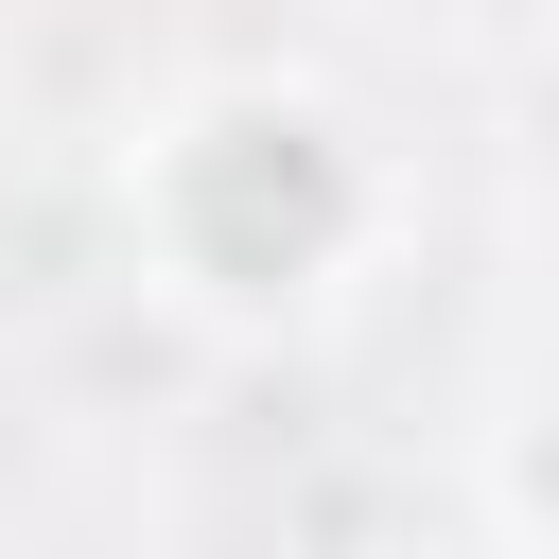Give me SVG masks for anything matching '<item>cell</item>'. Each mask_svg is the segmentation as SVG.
I'll list each match as a JSON object with an SVG mask.
<instances>
[{
  "mask_svg": "<svg viewBox=\"0 0 559 559\" xmlns=\"http://www.w3.org/2000/svg\"><path fill=\"white\" fill-rule=\"evenodd\" d=\"M105 227H122V280L175 332L280 349V332H332L367 297V262L402 245V157L332 70L227 52V70H192L122 122Z\"/></svg>",
  "mask_w": 559,
  "mask_h": 559,
  "instance_id": "6da1fadb",
  "label": "cell"
},
{
  "mask_svg": "<svg viewBox=\"0 0 559 559\" xmlns=\"http://www.w3.org/2000/svg\"><path fill=\"white\" fill-rule=\"evenodd\" d=\"M472 524L489 559H559V367H524L507 419L472 437Z\"/></svg>",
  "mask_w": 559,
  "mask_h": 559,
  "instance_id": "7a4b0ae2",
  "label": "cell"
},
{
  "mask_svg": "<svg viewBox=\"0 0 559 559\" xmlns=\"http://www.w3.org/2000/svg\"><path fill=\"white\" fill-rule=\"evenodd\" d=\"M524 157H542V175H559V35H542V52H524Z\"/></svg>",
  "mask_w": 559,
  "mask_h": 559,
  "instance_id": "3957f363",
  "label": "cell"
}]
</instances>
